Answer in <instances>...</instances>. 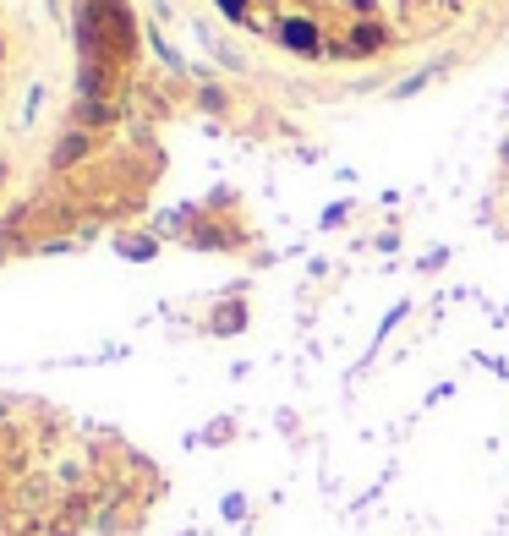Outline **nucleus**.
<instances>
[{"label":"nucleus","instance_id":"1","mask_svg":"<svg viewBox=\"0 0 509 536\" xmlns=\"http://www.w3.org/2000/svg\"><path fill=\"white\" fill-rule=\"evenodd\" d=\"M280 39L291 44V50H302V55H318V50H323V39H318V28H312V17H285V22H280Z\"/></svg>","mask_w":509,"mask_h":536},{"label":"nucleus","instance_id":"2","mask_svg":"<svg viewBox=\"0 0 509 536\" xmlns=\"http://www.w3.org/2000/svg\"><path fill=\"white\" fill-rule=\"evenodd\" d=\"M88 154V137H66L61 148H55V165H72V159H83Z\"/></svg>","mask_w":509,"mask_h":536},{"label":"nucleus","instance_id":"3","mask_svg":"<svg viewBox=\"0 0 509 536\" xmlns=\"http://www.w3.org/2000/svg\"><path fill=\"white\" fill-rule=\"evenodd\" d=\"M219 6H225V17H241V11H247V0H219Z\"/></svg>","mask_w":509,"mask_h":536}]
</instances>
